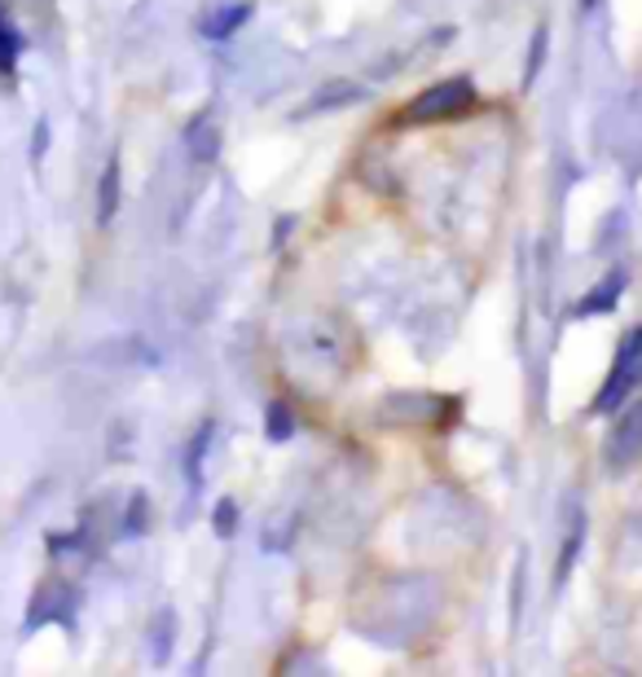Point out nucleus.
Here are the masks:
<instances>
[{
    "instance_id": "423d86ee",
    "label": "nucleus",
    "mask_w": 642,
    "mask_h": 677,
    "mask_svg": "<svg viewBox=\"0 0 642 677\" xmlns=\"http://www.w3.org/2000/svg\"><path fill=\"white\" fill-rule=\"evenodd\" d=\"M621 282H625V278L617 273V278H608V287H594V295L581 304V313H599V309H612V304H617V291H621Z\"/></svg>"
},
{
    "instance_id": "6e6552de",
    "label": "nucleus",
    "mask_w": 642,
    "mask_h": 677,
    "mask_svg": "<svg viewBox=\"0 0 642 677\" xmlns=\"http://www.w3.org/2000/svg\"><path fill=\"white\" fill-rule=\"evenodd\" d=\"M291 427H296V423H291L287 405H273V409H269V436H273V440H287V436H291Z\"/></svg>"
},
{
    "instance_id": "0eeeda50",
    "label": "nucleus",
    "mask_w": 642,
    "mask_h": 677,
    "mask_svg": "<svg viewBox=\"0 0 642 677\" xmlns=\"http://www.w3.org/2000/svg\"><path fill=\"white\" fill-rule=\"evenodd\" d=\"M541 62H546V27L532 35V49H528V62H524V84H532L541 75Z\"/></svg>"
},
{
    "instance_id": "f257e3e1",
    "label": "nucleus",
    "mask_w": 642,
    "mask_h": 677,
    "mask_svg": "<svg viewBox=\"0 0 642 677\" xmlns=\"http://www.w3.org/2000/svg\"><path fill=\"white\" fill-rule=\"evenodd\" d=\"M472 102H476V88H472V80H445V84L427 88L423 97H414V102H410V111H405V119H410V124H427V119H454V115H463Z\"/></svg>"
},
{
    "instance_id": "39448f33",
    "label": "nucleus",
    "mask_w": 642,
    "mask_h": 677,
    "mask_svg": "<svg viewBox=\"0 0 642 677\" xmlns=\"http://www.w3.org/2000/svg\"><path fill=\"white\" fill-rule=\"evenodd\" d=\"M115 207H120V164L111 159V164H106V171H102V198H97V220H102V225H111Z\"/></svg>"
},
{
    "instance_id": "7ed1b4c3",
    "label": "nucleus",
    "mask_w": 642,
    "mask_h": 677,
    "mask_svg": "<svg viewBox=\"0 0 642 677\" xmlns=\"http://www.w3.org/2000/svg\"><path fill=\"white\" fill-rule=\"evenodd\" d=\"M642 454V414H630L625 423H621V431L612 436V458L625 467V462H634Z\"/></svg>"
},
{
    "instance_id": "f03ea898",
    "label": "nucleus",
    "mask_w": 642,
    "mask_h": 677,
    "mask_svg": "<svg viewBox=\"0 0 642 677\" xmlns=\"http://www.w3.org/2000/svg\"><path fill=\"white\" fill-rule=\"evenodd\" d=\"M639 383H642V335H634L625 347H621L617 369H612L603 396L594 400V409H599V414H603V409H617V405L625 400V392H639Z\"/></svg>"
},
{
    "instance_id": "20e7f679",
    "label": "nucleus",
    "mask_w": 642,
    "mask_h": 677,
    "mask_svg": "<svg viewBox=\"0 0 642 677\" xmlns=\"http://www.w3.org/2000/svg\"><path fill=\"white\" fill-rule=\"evenodd\" d=\"M185 142H189L194 159H211V155H216V146H220V133H216V124H211L207 115H198V119L185 128Z\"/></svg>"
}]
</instances>
